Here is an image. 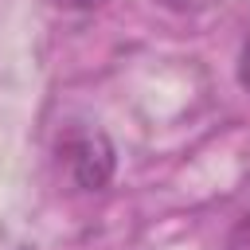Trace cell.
<instances>
[{"mask_svg":"<svg viewBox=\"0 0 250 250\" xmlns=\"http://www.w3.org/2000/svg\"><path fill=\"white\" fill-rule=\"evenodd\" d=\"M62 160L82 191H102L113 180V145L102 133H74L62 145Z\"/></svg>","mask_w":250,"mask_h":250,"instance_id":"6da1fadb","label":"cell"},{"mask_svg":"<svg viewBox=\"0 0 250 250\" xmlns=\"http://www.w3.org/2000/svg\"><path fill=\"white\" fill-rule=\"evenodd\" d=\"M156 4L168 8V12H203V8H211L219 0H156Z\"/></svg>","mask_w":250,"mask_h":250,"instance_id":"7a4b0ae2","label":"cell"},{"mask_svg":"<svg viewBox=\"0 0 250 250\" xmlns=\"http://www.w3.org/2000/svg\"><path fill=\"white\" fill-rule=\"evenodd\" d=\"M230 250H250V215H242V223L230 234Z\"/></svg>","mask_w":250,"mask_h":250,"instance_id":"3957f363","label":"cell"},{"mask_svg":"<svg viewBox=\"0 0 250 250\" xmlns=\"http://www.w3.org/2000/svg\"><path fill=\"white\" fill-rule=\"evenodd\" d=\"M238 78H242V86L250 90V39H246V47H242V59H238Z\"/></svg>","mask_w":250,"mask_h":250,"instance_id":"277c9868","label":"cell"},{"mask_svg":"<svg viewBox=\"0 0 250 250\" xmlns=\"http://www.w3.org/2000/svg\"><path fill=\"white\" fill-rule=\"evenodd\" d=\"M55 8H94L98 0H51Z\"/></svg>","mask_w":250,"mask_h":250,"instance_id":"5b68a950","label":"cell"}]
</instances>
